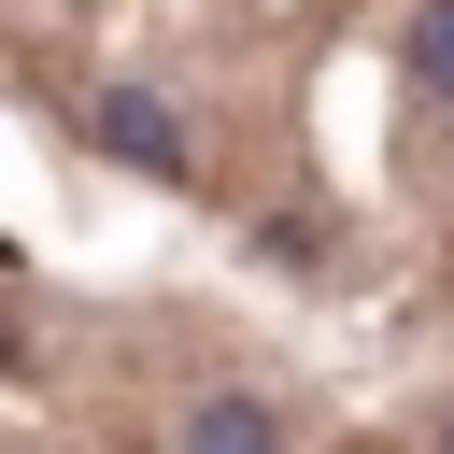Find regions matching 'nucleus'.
Returning <instances> with one entry per match:
<instances>
[{
    "instance_id": "3",
    "label": "nucleus",
    "mask_w": 454,
    "mask_h": 454,
    "mask_svg": "<svg viewBox=\"0 0 454 454\" xmlns=\"http://www.w3.org/2000/svg\"><path fill=\"white\" fill-rule=\"evenodd\" d=\"M411 85H426V99H454V0H426V14H411Z\"/></svg>"
},
{
    "instance_id": "5",
    "label": "nucleus",
    "mask_w": 454,
    "mask_h": 454,
    "mask_svg": "<svg viewBox=\"0 0 454 454\" xmlns=\"http://www.w3.org/2000/svg\"><path fill=\"white\" fill-rule=\"evenodd\" d=\"M440 454H454V426H440Z\"/></svg>"
},
{
    "instance_id": "2",
    "label": "nucleus",
    "mask_w": 454,
    "mask_h": 454,
    "mask_svg": "<svg viewBox=\"0 0 454 454\" xmlns=\"http://www.w3.org/2000/svg\"><path fill=\"white\" fill-rule=\"evenodd\" d=\"M170 454H284V411L270 397H184Z\"/></svg>"
},
{
    "instance_id": "1",
    "label": "nucleus",
    "mask_w": 454,
    "mask_h": 454,
    "mask_svg": "<svg viewBox=\"0 0 454 454\" xmlns=\"http://www.w3.org/2000/svg\"><path fill=\"white\" fill-rule=\"evenodd\" d=\"M85 142H99V156H128V170H142V184H184V170H199V156H184V128H170V99H156V85H99V99H85Z\"/></svg>"
},
{
    "instance_id": "4",
    "label": "nucleus",
    "mask_w": 454,
    "mask_h": 454,
    "mask_svg": "<svg viewBox=\"0 0 454 454\" xmlns=\"http://www.w3.org/2000/svg\"><path fill=\"white\" fill-rule=\"evenodd\" d=\"M0 270H14V241H0Z\"/></svg>"
}]
</instances>
